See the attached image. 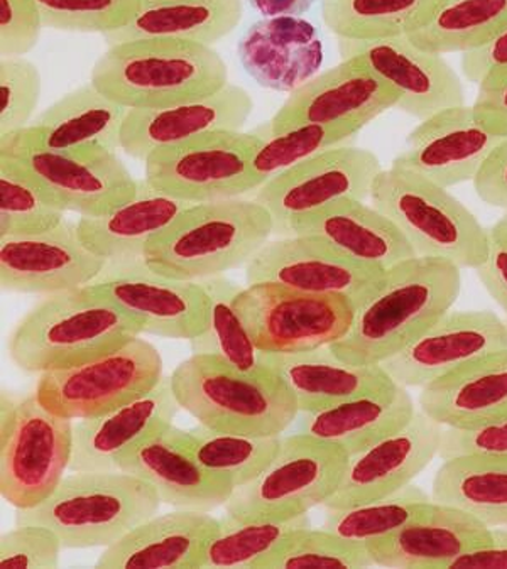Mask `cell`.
<instances>
[{"label":"cell","instance_id":"d6a6232c","mask_svg":"<svg viewBox=\"0 0 507 569\" xmlns=\"http://www.w3.org/2000/svg\"><path fill=\"white\" fill-rule=\"evenodd\" d=\"M127 110L90 81L39 113L28 129L36 142L48 149L106 148L117 151Z\"/></svg>","mask_w":507,"mask_h":569},{"label":"cell","instance_id":"f35d334b","mask_svg":"<svg viewBox=\"0 0 507 569\" xmlns=\"http://www.w3.org/2000/svg\"><path fill=\"white\" fill-rule=\"evenodd\" d=\"M310 526L308 513L288 520H243L226 513L208 538L198 569H259L289 536Z\"/></svg>","mask_w":507,"mask_h":569},{"label":"cell","instance_id":"8d00e7d4","mask_svg":"<svg viewBox=\"0 0 507 569\" xmlns=\"http://www.w3.org/2000/svg\"><path fill=\"white\" fill-rule=\"evenodd\" d=\"M441 0H324L321 19L338 39L409 36L434 14Z\"/></svg>","mask_w":507,"mask_h":569},{"label":"cell","instance_id":"ee69618b","mask_svg":"<svg viewBox=\"0 0 507 569\" xmlns=\"http://www.w3.org/2000/svg\"><path fill=\"white\" fill-rule=\"evenodd\" d=\"M372 566L364 542L310 526L289 536L259 565V569H360Z\"/></svg>","mask_w":507,"mask_h":569},{"label":"cell","instance_id":"83f0119b","mask_svg":"<svg viewBox=\"0 0 507 569\" xmlns=\"http://www.w3.org/2000/svg\"><path fill=\"white\" fill-rule=\"evenodd\" d=\"M288 236L324 240L360 264L380 271L416 257L398 227L374 204L357 198L334 201L296 220L289 226Z\"/></svg>","mask_w":507,"mask_h":569},{"label":"cell","instance_id":"74e56055","mask_svg":"<svg viewBox=\"0 0 507 569\" xmlns=\"http://www.w3.org/2000/svg\"><path fill=\"white\" fill-rule=\"evenodd\" d=\"M507 26V0H441L409 38L434 53H467L483 47Z\"/></svg>","mask_w":507,"mask_h":569},{"label":"cell","instance_id":"7bdbcfd3","mask_svg":"<svg viewBox=\"0 0 507 569\" xmlns=\"http://www.w3.org/2000/svg\"><path fill=\"white\" fill-rule=\"evenodd\" d=\"M430 502L431 496L409 483L405 489L385 499L360 503L349 509L327 510L321 528L350 541L366 545L398 531Z\"/></svg>","mask_w":507,"mask_h":569},{"label":"cell","instance_id":"60d3db41","mask_svg":"<svg viewBox=\"0 0 507 569\" xmlns=\"http://www.w3.org/2000/svg\"><path fill=\"white\" fill-rule=\"evenodd\" d=\"M201 282L210 296V317L207 330L191 340L193 353L220 357L242 372H262L268 369L262 363L265 352L254 343L233 305L239 286L223 274Z\"/></svg>","mask_w":507,"mask_h":569},{"label":"cell","instance_id":"277c9868","mask_svg":"<svg viewBox=\"0 0 507 569\" xmlns=\"http://www.w3.org/2000/svg\"><path fill=\"white\" fill-rule=\"evenodd\" d=\"M275 233L271 213L252 198L191 204L142 252L156 274L203 281L246 266Z\"/></svg>","mask_w":507,"mask_h":569},{"label":"cell","instance_id":"4fadbf2b","mask_svg":"<svg viewBox=\"0 0 507 569\" xmlns=\"http://www.w3.org/2000/svg\"><path fill=\"white\" fill-rule=\"evenodd\" d=\"M73 421L54 415L29 393L0 436V497L18 510L44 502L70 468Z\"/></svg>","mask_w":507,"mask_h":569},{"label":"cell","instance_id":"1f68e13d","mask_svg":"<svg viewBox=\"0 0 507 569\" xmlns=\"http://www.w3.org/2000/svg\"><path fill=\"white\" fill-rule=\"evenodd\" d=\"M139 181L135 198L113 210L77 222L81 242L107 262L142 257L146 246L191 207Z\"/></svg>","mask_w":507,"mask_h":569},{"label":"cell","instance_id":"6f0895ef","mask_svg":"<svg viewBox=\"0 0 507 569\" xmlns=\"http://www.w3.org/2000/svg\"><path fill=\"white\" fill-rule=\"evenodd\" d=\"M315 2L317 0H249V4L265 18H279V16L300 18L314 8Z\"/></svg>","mask_w":507,"mask_h":569},{"label":"cell","instance_id":"d590c367","mask_svg":"<svg viewBox=\"0 0 507 569\" xmlns=\"http://www.w3.org/2000/svg\"><path fill=\"white\" fill-rule=\"evenodd\" d=\"M431 500L476 517L487 528L507 526V455H464L444 460Z\"/></svg>","mask_w":507,"mask_h":569},{"label":"cell","instance_id":"ba28073f","mask_svg":"<svg viewBox=\"0 0 507 569\" xmlns=\"http://www.w3.org/2000/svg\"><path fill=\"white\" fill-rule=\"evenodd\" d=\"M349 455L308 432L281 436L275 460L233 489L226 513L236 519L288 520L324 506L340 486Z\"/></svg>","mask_w":507,"mask_h":569},{"label":"cell","instance_id":"9a60e30c","mask_svg":"<svg viewBox=\"0 0 507 569\" xmlns=\"http://www.w3.org/2000/svg\"><path fill=\"white\" fill-rule=\"evenodd\" d=\"M89 286L138 318L142 333L191 341L207 330L210 296L203 282L156 274L142 257L109 262Z\"/></svg>","mask_w":507,"mask_h":569},{"label":"cell","instance_id":"e575fe53","mask_svg":"<svg viewBox=\"0 0 507 569\" xmlns=\"http://www.w3.org/2000/svg\"><path fill=\"white\" fill-rule=\"evenodd\" d=\"M242 14V0H139L131 21L107 39L110 44L146 38L181 39L211 47L239 26Z\"/></svg>","mask_w":507,"mask_h":569},{"label":"cell","instance_id":"9f6ffc18","mask_svg":"<svg viewBox=\"0 0 507 569\" xmlns=\"http://www.w3.org/2000/svg\"><path fill=\"white\" fill-rule=\"evenodd\" d=\"M476 272L490 298L507 315V242L490 236L489 252Z\"/></svg>","mask_w":507,"mask_h":569},{"label":"cell","instance_id":"f546056e","mask_svg":"<svg viewBox=\"0 0 507 569\" xmlns=\"http://www.w3.org/2000/svg\"><path fill=\"white\" fill-rule=\"evenodd\" d=\"M262 363L288 383L304 415L335 408L396 383L380 363L347 362L331 347L308 352L265 353Z\"/></svg>","mask_w":507,"mask_h":569},{"label":"cell","instance_id":"f1b7e54d","mask_svg":"<svg viewBox=\"0 0 507 569\" xmlns=\"http://www.w3.org/2000/svg\"><path fill=\"white\" fill-rule=\"evenodd\" d=\"M219 522L207 510L156 513L103 549L97 568L198 569L201 551Z\"/></svg>","mask_w":507,"mask_h":569},{"label":"cell","instance_id":"f5cc1de1","mask_svg":"<svg viewBox=\"0 0 507 569\" xmlns=\"http://www.w3.org/2000/svg\"><path fill=\"white\" fill-rule=\"evenodd\" d=\"M461 73L473 83L480 84L487 78L507 70V26L490 41L476 50L461 53Z\"/></svg>","mask_w":507,"mask_h":569},{"label":"cell","instance_id":"7dc6e473","mask_svg":"<svg viewBox=\"0 0 507 569\" xmlns=\"http://www.w3.org/2000/svg\"><path fill=\"white\" fill-rule=\"evenodd\" d=\"M41 89V73L28 58L4 57L0 60V136L31 126Z\"/></svg>","mask_w":507,"mask_h":569},{"label":"cell","instance_id":"7402d4cb","mask_svg":"<svg viewBox=\"0 0 507 569\" xmlns=\"http://www.w3.org/2000/svg\"><path fill=\"white\" fill-rule=\"evenodd\" d=\"M503 136L480 122L470 106L448 107L419 122L392 166L408 169L440 187L476 180Z\"/></svg>","mask_w":507,"mask_h":569},{"label":"cell","instance_id":"c3c4849f","mask_svg":"<svg viewBox=\"0 0 507 569\" xmlns=\"http://www.w3.org/2000/svg\"><path fill=\"white\" fill-rule=\"evenodd\" d=\"M61 539L38 523H18L0 538V568L53 569L60 562Z\"/></svg>","mask_w":507,"mask_h":569},{"label":"cell","instance_id":"7c38bea8","mask_svg":"<svg viewBox=\"0 0 507 569\" xmlns=\"http://www.w3.org/2000/svg\"><path fill=\"white\" fill-rule=\"evenodd\" d=\"M250 338L265 353L308 352L342 340L356 305L344 296L315 295L276 282H254L233 298Z\"/></svg>","mask_w":507,"mask_h":569},{"label":"cell","instance_id":"44dd1931","mask_svg":"<svg viewBox=\"0 0 507 569\" xmlns=\"http://www.w3.org/2000/svg\"><path fill=\"white\" fill-rule=\"evenodd\" d=\"M107 262L81 242L77 223L48 232L0 237V286L21 295H57L92 284Z\"/></svg>","mask_w":507,"mask_h":569},{"label":"cell","instance_id":"ffe728a7","mask_svg":"<svg viewBox=\"0 0 507 569\" xmlns=\"http://www.w3.org/2000/svg\"><path fill=\"white\" fill-rule=\"evenodd\" d=\"M504 348H507L506 320L493 311L448 310L380 366L399 386L421 389Z\"/></svg>","mask_w":507,"mask_h":569},{"label":"cell","instance_id":"db71d44e","mask_svg":"<svg viewBox=\"0 0 507 569\" xmlns=\"http://www.w3.org/2000/svg\"><path fill=\"white\" fill-rule=\"evenodd\" d=\"M473 183L480 200L507 211V136L484 162Z\"/></svg>","mask_w":507,"mask_h":569},{"label":"cell","instance_id":"5bb4252c","mask_svg":"<svg viewBox=\"0 0 507 569\" xmlns=\"http://www.w3.org/2000/svg\"><path fill=\"white\" fill-rule=\"evenodd\" d=\"M379 158L369 149L334 146L254 191L252 200L271 213L272 236H288L289 226L344 198L367 200L377 174Z\"/></svg>","mask_w":507,"mask_h":569},{"label":"cell","instance_id":"f6af8a7d","mask_svg":"<svg viewBox=\"0 0 507 569\" xmlns=\"http://www.w3.org/2000/svg\"><path fill=\"white\" fill-rule=\"evenodd\" d=\"M359 130L360 127L357 126H318V123L295 127V129L285 130L281 134H265L256 130V134L261 136L262 142L250 164L254 177L259 184H265L266 181L288 171L292 166L307 161L311 156L342 144L347 139L354 138Z\"/></svg>","mask_w":507,"mask_h":569},{"label":"cell","instance_id":"603a6c76","mask_svg":"<svg viewBox=\"0 0 507 569\" xmlns=\"http://www.w3.org/2000/svg\"><path fill=\"white\" fill-rule=\"evenodd\" d=\"M117 468L148 481L166 506L211 510L226 506L232 480L198 463L188 450L181 429L165 426L120 458Z\"/></svg>","mask_w":507,"mask_h":569},{"label":"cell","instance_id":"8992f818","mask_svg":"<svg viewBox=\"0 0 507 569\" xmlns=\"http://www.w3.org/2000/svg\"><path fill=\"white\" fill-rule=\"evenodd\" d=\"M148 481L126 471H70L44 502L18 510L16 522L57 532L63 549L109 548L161 507Z\"/></svg>","mask_w":507,"mask_h":569},{"label":"cell","instance_id":"11a10c76","mask_svg":"<svg viewBox=\"0 0 507 569\" xmlns=\"http://www.w3.org/2000/svg\"><path fill=\"white\" fill-rule=\"evenodd\" d=\"M447 569H507V526L489 528L484 545L461 552Z\"/></svg>","mask_w":507,"mask_h":569},{"label":"cell","instance_id":"52a82bcc","mask_svg":"<svg viewBox=\"0 0 507 569\" xmlns=\"http://www.w3.org/2000/svg\"><path fill=\"white\" fill-rule=\"evenodd\" d=\"M448 190L391 166L377 174L369 201L398 227L416 257L444 259L476 271L489 252V230Z\"/></svg>","mask_w":507,"mask_h":569},{"label":"cell","instance_id":"cb8c5ba5","mask_svg":"<svg viewBox=\"0 0 507 569\" xmlns=\"http://www.w3.org/2000/svg\"><path fill=\"white\" fill-rule=\"evenodd\" d=\"M252 97L239 84L227 83L219 92L162 109H129L120 136V149L145 161L156 149L180 144L216 130H242L252 113Z\"/></svg>","mask_w":507,"mask_h":569},{"label":"cell","instance_id":"e0dca14e","mask_svg":"<svg viewBox=\"0 0 507 569\" xmlns=\"http://www.w3.org/2000/svg\"><path fill=\"white\" fill-rule=\"evenodd\" d=\"M398 102L396 90L377 78L362 61L349 58L289 93L271 122L258 132L281 134L307 123L362 129L380 113L398 107Z\"/></svg>","mask_w":507,"mask_h":569},{"label":"cell","instance_id":"680465c9","mask_svg":"<svg viewBox=\"0 0 507 569\" xmlns=\"http://www.w3.org/2000/svg\"><path fill=\"white\" fill-rule=\"evenodd\" d=\"M489 233L490 236L496 237V239L507 242V211L504 213V217L500 218L499 222H497L493 229H489Z\"/></svg>","mask_w":507,"mask_h":569},{"label":"cell","instance_id":"7a4b0ae2","mask_svg":"<svg viewBox=\"0 0 507 569\" xmlns=\"http://www.w3.org/2000/svg\"><path fill=\"white\" fill-rule=\"evenodd\" d=\"M227 71L207 44L146 38L110 44L90 81L127 109H162L219 92L229 83Z\"/></svg>","mask_w":507,"mask_h":569},{"label":"cell","instance_id":"ab89813d","mask_svg":"<svg viewBox=\"0 0 507 569\" xmlns=\"http://www.w3.org/2000/svg\"><path fill=\"white\" fill-rule=\"evenodd\" d=\"M181 435L198 463L232 480L236 489L259 477L281 447V436L240 435L201 425L181 429Z\"/></svg>","mask_w":507,"mask_h":569},{"label":"cell","instance_id":"5b68a950","mask_svg":"<svg viewBox=\"0 0 507 569\" xmlns=\"http://www.w3.org/2000/svg\"><path fill=\"white\" fill-rule=\"evenodd\" d=\"M169 382L180 409L217 431L282 436L300 415L295 393L269 367L242 372L220 357L193 353Z\"/></svg>","mask_w":507,"mask_h":569},{"label":"cell","instance_id":"d6986e66","mask_svg":"<svg viewBox=\"0 0 507 569\" xmlns=\"http://www.w3.org/2000/svg\"><path fill=\"white\" fill-rule=\"evenodd\" d=\"M444 426L416 409L408 425L359 453L349 455L346 471L327 510L349 509L405 489L438 457Z\"/></svg>","mask_w":507,"mask_h":569},{"label":"cell","instance_id":"9c48e42d","mask_svg":"<svg viewBox=\"0 0 507 569\" xmlns=\"http://www.w3.org/2000/svg\"><path fill=\"white\" fill-rule=\"evenodd\" d=\"M0 156L18 162L64 210L80 217L107 213L138 193L139 181L110 149H48L26 127L0 136Z\"/></svg>","mask_w":507,"mask_h":569},{"label":"cell","instance_id":"30bf717a","mask_svg":"<svg viewBox=\"0 0 507 569\" xmlns=\"http://www.w3.org/2000/svg\"><path fill=\"white\" fill-rule=\"evenodd\" d=\"M262 138L242 130H216L156 149L145 159L146 183L190 203L232 200L254 193V154Z\"/></svg>","mask_w":507,"mask_h":569},{"label":"cell","instance_id":"2e32d148","mask_svg":"<svg viewBox=\"0 0 507 569\" xmlns=\"http://www.w3.org/2000/svg\"><path fill=\"white\" fill-rule=\"evenodd\" d=\"M342 60L356 58L399 96L396 109L422 120L448 107L464 106L465 90L444 54L422 50L409 36L338 39Z\"/></svg>","mask_w":507,"mask_h":569},{"label":"cell","instance_id":"3957f363","mask_svg":"<svg viewBox=\"0 0 507 569\" xmlns=\"http://www.w3.org/2000/svg\"><path fill=\"white\" fill-rule=\"evenodd\" d=\"M142 325L90 286L44 296L14 328L9 353L41 373L89 362L141 337Z\"/></svg>","mask_w":507,"mask_h":569},{"label":"cell","instance_id":"4dcf8cb0","mask_svg":"<svg viewBox=\"0 0 507 569\" xmlns=\"http://www.w3.org/2000/svg\"><path fill=\"white\" fill-rule=\"evenodd\" d=\"M418 408L445 428L507 418V348L421 387Z\"/></svg>","mask_w":507,"mask_h":569},{"label":"cell","instance_id":"836d02e7","mask_svg":"<svg viewBox=\"0 0 507 569\" xmlns=\"http://www.w3.org/2000/svg\"><path fill=\"white\" fill-rule=\"evenodd\" d=\"M416 409L408 387L395 383L335 408L305 415L304 431L354 455L408 425Z\"/></svg>","mask_w":507,"mask_h":569},{"label":"cell","instance_id":"f907efd6","mask_svg":"<svg viewBox=\"0 0 507 569\" xmlns=\"http://www.w3.org/2000/svg\"><path fill=\"white\" fill-rule=\"evenodd\" d=\"M464 455H507V418L474 428H445L441 432V460Z\"/></svg>","mask_w":507,"mask_h":569},{"label":"cell","instance_id":"91938a15","mask_svg":"<svg viewBox=\"0 0 507 569\" xmlns=\"http://www.w3.org/2000/svg\"><path fill=\"white\" fill-rule=\"evenodd\" d=\"M507 321V320H506Z\"/></svg>","mask_w":507,"mask_h":569},{"label":"cell","instance_id":"6da1fadb","mask_svg":"<svg viewBox=\"0 0 507 569\" xmlns=\"http://www.w3.org/2000/svg\"><path fill=\"white\" fill-rule=\"evenodd\" d=\"M460 289L461 269L448 260H402L382 272L357 306L349 333L331 350L350 363H382L451 310Z\"/></svg>","mask_w":507,"mask_h":569},{"label":"cell","instance_id":"d4e9b609","mask_svg":"<svg viewBox=\"0 0 507 569\" xmlns=\"http://www.w3.org/2000/svg\"><path fill=\"white\" fill-rule=\"evenodd\" d=\"M178 406L169 377L155 389L107 415L73 421L68 471H117L120 458L152 432L173 425Z\"/></svg>","mask_w":507,"mask_h":569},{"label":"cell","instance_id":"8fae6325","mask_svg":"<svg viewBox=\"0 0 507 569\" xmlns=\"http://www.w3.org/2000/svg\"><path fill=\"white\" fill-rule=\"evenodd\" d=\"M158 348L138 337L89 362L39 373L36 398L54 415L78 421L141 398L162 380Z\"/></svg>","mask_w":507,"mask_h":569},{"label":"cell","instance_id":"4316f807","mask_svg":"<svg viewBox=\"0 0 507 569\" xmlns=\"http://www.w3.org/2000/svg\"><path fill=\"white\" fill-rule=\"evenodd\" d=\"M237 54L256 83L282 93L304 87L317 77L324 63L317 28L291 16L254 22L240 38Z\"/></svg>","mask_w":507,"mask_h":569},{"label":"cell","instance_id":"b9f144b4","mask_svg":"<svg viewBox=\"0 0 507 569\" xmlns=\"http://www.w3.org/2000/svg\"><path fill=\"white\" fill-rule=\"evenodd\" d=\"M67 210L34 178L0 156V237L48 232L60 226Z\"/></svg>","mask_w":507,"mask_h":569},{"label":"cell","instance_id":"bcb514c9","mask_svg":"<svg viewBox=\"0 0 507 569\" xmlns=\"http://www.w3.org/2000/svg\"><path fill=\"white\" fill-rule=\"evenodd\" d=\"M36 4L44 28L107 36L131 21L139 0H36Z\"/></svg>","mask_w":507,"mask_h":569},{"label":"cell","instance_id":"681fc988","mask_svg":"<svg viewBox=\"0 0 507 569\" xmlns=\"http://www.w3.org/2000/svg\"><path fill=\"white\" fill-rule=\"evenodd\" d=\"M42 28L36 0H0V57H24L34 50Z\"/></svg>","mask_w":507,"mask_h":569},{"label":"cell","instance_id":"816d5d0a","mask_svg":"<svg viewBox=\"0 0 507 569\" xmlns=\"http://www.w3.org/2000/svg\"><path fill=\"white\" fill-rule=\"evenodd\" d=\"M474 110L480 122L494 134L507 136V70L479 84Z\"/></svg>","mask_w":507,"mask_h":569},{"label":"cell","instance_id":"484cf974","mask_svg":"<svg viewBox=\"0 0 507 569\" xmlns=\"http://www.w3.org/2000/svg\"><path fill=\"white\" fill-rule=\"evenodd\" d=\"M489 528L464 510L431 500L398 531L366 542L374 566L447 569L461 552L484 545Z\"/></svg>","mask_w":507,"mask_h":569},{"label":"cell","instance_id":"ac0fdd59","mask_svg":"<svg viewBox=\"0 0 507 569\" xmlns=\"http://www.w3.org/2000/svg\"><path fill=\"white\" fill-rule=\"evenodd\" d=\"M380 269L350 259L324 240L308 236L268 240L246 264L247 284L276 282L315 295L344 296L360 305L382 278Z\"/></svg>","mask_w":507,"mask_h":569}]
</instances>
